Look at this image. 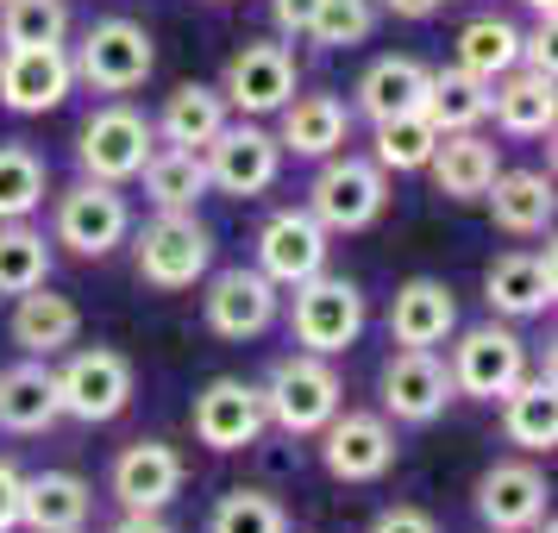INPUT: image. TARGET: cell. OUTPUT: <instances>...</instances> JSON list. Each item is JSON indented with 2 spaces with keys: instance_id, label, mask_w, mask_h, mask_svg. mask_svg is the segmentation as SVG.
Wrapping results in <instances>:
<instances>
[{
  "instance_id": "cell-45",
  "label": "cell",
  "mask_w": 558,
  "mask_h": 533,
  "mask_svg": "<svg viewBox=\"0 0 558 533\" xmlns=\"http://www.w3.org/2000/svg\"><path fill=\"white\" fill-rule=\"evenodd\" d=\"M113 533H170V528H163V514H126Z\"/></svg>"
},
{
  "instance_id": "cell-12",
  "label": "cell",
  "mask_w": 558,
  "mask_h": 533,
  "mask_svg": "<svg viewBox=\"0 0 558 533\" xmlns=\"http://www.w3.org/2000/svg\"><path fill=\"white\" fill-rule=\"evenodd\" d=\"M320 464L332 483H377L396 464V433L383 414L364 408H339L327 427H320Z\"/></svg>"
},
{
  "instance_id": "cell-34",
  "label": "cell",
  "mask_w": 558,
  "mask_h": 533,
  "mask_svg": "<svg viewBox=\"0 0 558 533\" xmlns=\"http://www.w3.org/2000/svg\"><path fill=\"white\" fill-rule=\"evenodd\" d=\"M458 70H471L477 82H496L508 76L514 63H521V32L508 26L502 13H483V20H471V26L458 32Z\"/></svg>"
},
{
  "instance_id": "cell-3",
  "label": "cell",
  "mask_w": 558,
  "mask_h": 533,
  "mask_svg": "<svg viewBox=\"0 0 558 533\" xmlns=\"http://www.w3.org/2000/svg\"><path fill=\"white\" fill-rule=\"evenodd\" d=\"M389 207V177H383L371 157H320V177L307 189V214L327 232H364L383 220Z\"/></svg>"
},
{
  "instance_id": "cell-37",
  "label": "cell",
  "mask_w": 558,
  "mask_h": 533,
  "mask_svg": "<svg viewBox=\"0 0 558 533\" xmlns=\"http://www.w3.org/2000/svg\"><path fill=\"white\" fill-rule=\"evenodd\" d=\"M51 277V245L26 220H0V295H26Z\"/></svg>"
},
{
  "instance_id": "cell-36",
  "label": "cell",
  "mask_w": 558,
  "mask_h": 533,
  "mask_svg": "<svg viewBox=\"0 0 558 533\" xmlns=\"http://www.w3.org/2000/svg\"><path fill=\"white\" fill-rule=\"evenodd\" d=\"M433 145H439V132H433V120L414 107V113L377 120V152H371V163H377L383 177H408V170H427Z\"/></svg>"
},
{
  "instance_id": "cell-5",
  "label": "cell",
  "mask_w": 558,
  "mask_h": 533,
  "mask_svg": "<svg viewBox=\"0 0 558 533\" xmlns=\"http://www.w3.org/2000/svg\"><path fill=\"white\" fill-rule=\"evenodd\" d=\"M132 264H138V282H151L163 295L195 289L207 277V264H214V232L195 214H157L151 227L138 232Z\"/></svg>"
},
{
  "instance_id": "cell-43",
  "label": "cell",
  "mask_w": 558,
  "mask_h": 533,
  "mask_svg": "<svg viewBox=\"0 0 558 533\" xmlns=\"http://www.w3.org/2000/svg\"><path fill=\"white\" fill-rule=\"evenodd\" d=\"M20 528V471L0 458V533Z\"/></svg>"
},
{
  "instance_id": "cell-35",
  "label": "cell",
  "mask_w": 558,
  "mask_h": 533,
  "mask_svg": "<svg viewBox=\"0 0 558 533\" xmlns=\"http://www.w3.org/2000/svg\"><path fill=\"white\" fill-rule=\"evenodd\" d=\"M70 38L63 0H0V51H45Z\"/></svg>"
},
{
  "instance_id": "cell-4",
  "label": "cell",
  "mask_w": 558,
  "mask_h": 533,
  "mask_svg": "<svg viewBox=\"0 0 558 533\" xmlns=\"http://www.w3.org/2000/svg\"><path fill=\"white\" fill-rule=\"evenodd\" d=\"M57 408L82 427H107L132 408V364L113 346H82L57 371Z\"/></svg>"
},
{
  "instance_id": "cell-26",
  "label": "cell",
  "mask_w": 558,
  "mask_h": 533,
  "mask_svg": "<svg viewBox=\"0 0 558 533\" xmlns=\"http://www.w3.org/2000/svg\"><path fill=\"white\" fill-rule=\"evenodd\" d=\"M82 332V314L70 295H51L45 282L38 289H26V295H13V346L26 358H57L70 352Z\"/></svg>"
},
{
  "instance_id": "cell-10",
  "label": "cell",
  "mask_w": 558,
  "mask_h": 533,
  "mask_svg": "<svg viewBox=\"0 0 558 533\" xmlns=\"http://www.w3.org/2000/svg\"><path fill=\"white\" fill-rule=\"evenodd\" d=\"M132 207L113 182L82 177L76 189L57 195V245H70L76 257H107L113 245H126Z\"/></svg>"
},
{
  "instance_id": "cell-44",
  "label": "cell",
  "mask_w": 558,
  "mask_h": 533,
  "mask_svg": "<svg viewBox=\"0 0 558 533\" xmlns=\"http://www.w3.org/2000/svg\"><path fill=\"white\" fill-rule=\"evenodd\" d=\"M383 13H396V20H433L446 0H377Z\"/></svg>"
},
{
  "instance_id": "cell-29",
  "label": "cell",
  "mask_w": 558,
  "mask_h": 533,
  "mask_svg": "<svg viewBox=\"0 0 558 533\" xmlns=\"http://www.w3.org/2000/svg\"><path fill=\"white\" fill-rule=\"evenodd\" d=\"M138 182H145V202H151L157 214H195V202L214 189L202 152H189V145H157V152L145 157Z\"/></svg>"
},
{
  "instance_id": "cell-40",
  "label": "cell",
  "mask_w": 558,
  "mask_h": 533,
  "mask_svg": "<svg viewBox=\"0 0 558 533\" xmlns=\"http://www.w3.org/2000/svg\"><path fill=\"white\" fill-rule=\"evenodd\" d=\"M377 32V0H320L307 45H327V51H352Z\"/></svg>"
},
{
  "instance_id": "cell-16",
  "label": "cell",
  "mask_w": 558,
  "mask_h": 533,
  "mask_svg": "<svg viewBox=\"0 0 558 533\" xmlns=\"http://www.w3.org/2000/svg\"><path fill=\"white\" fill-rule=\"evenodd\" d=\"M182 477H189V464L163 439H138L113 458V496L126 514H163L182 496Z\"/></svg>"
},
{
  "instance_id": "cell-23",
  "label": "cell",
  "mask_w": 558,
  "mask_h": 533,
  "mask_svg": "<svg viewBox=\"0 0 558 533\" xmlns=\"http://www.w3.org/2000/svg\"><path fill=\"white\" fill-rule=\"evenodd\" d=\"M88 508H95V489L76 471H32V477H20V528L26 533L88 528Z\"/></svg>"
},
{
  "instance_id": "cell-17",
  "label": "cell",
  "mask_w": 558,
  "mask_h": 533,
  "mask_svg": "<svg viewBox=\"0 0 558 533\" xmlns=\"http://www.w3.org/2000/svg\"><path fill=\"white\" fill-rule=\"evenodd\" d=\"M76 88V63L63 45L45 51H0V107L7 113H51L70 101Z\"/></svg>"
},
{
  "instance_id": "cell-9",
  "label": "cell",
  "mask_w": 558,
  "mask_h": 533,
  "mask_svg": "<svg viewBox=\"0 0 558 533\" xmlns=\"http://www.w3.org/2000/svg\"><path fill=\"white\" fill-rule=\"evenodd\" d=\"M202 163H207V182H214L220 195L252 202V195H264V189L277 182L282 145H277V132H264L257 120H227V126L202 145Z\"/></svg>"
},
{
  "instance_id": "cell-1",
  "label": "cell",
  "mask_w": 558,
  "mask_h": 533,
  "mask_svg": "<svg viewBox=\"0 0 558 533\" xmlns=\"http://www.w3.org/2000/svg\"><path fill=\"white\" fill-rule=\"evenodd\" d=\"M339 408H345V383H339V371H332V358L295 352V358H277V364H270L264 414H270V427H282L289 439L320 433Z\"/></svg>"
},
{
  "instance_id": "cell-22",
  "label": "cell",
  "mask_w": 558,
  "mask_h": 533,
  "mask_svg": "<svg viewBox=\"0 0 558 533\" xmlns=\"http://www.w3.org/2000/svg\"><path fill=\"white\" fill-rule=\"evenodd\" d=\"M277 145L295 157H332L345 152V138H352V107L339 101V95H289L277 107Z\"/></svg>"
},
{
  "instance_id": "cell-8",
  "label": "cell",
  "mask_w": 558,
  "mask_h": 533,
  "mask_svg": "<svg viewBox=\"0 0 558 533\" xmlns=\"http://www.w3.org/2000/svg\"><path fill=\"white\" fill-rule=\"evenodd\" d=\"M151 152H157V126L138 113V107H126V101H113V107H101V113H88V126H82V138H76L82 177L113 182V189L138 177Z\"/></svg>"
},
{
  "instance_id": "cell-2",
  "label": "cell",
  "mask_w": 558,
  "mask_h": 533,
  "mask_svg": "<svg viewBox=\"0 0 558 533\" xmlns=\"http://www.w3.org/2000/svg\"><path fill=\"white\" fill-rule=\"evenodd\" d=\"M371 320L364 307V289L352 277H327L314 270L307 282H295V307H289V327H295V346L320 358H339L357 346V332Z\"/></svg>"
},
{
  "instance_id": "cell-47",
  "label": "cell",
  "mask_w": 558,
  "mask_h": 533,
  "mask_svg": "<svg viewBox=\"0 0 558 533\" xmlns=\"http://www.w3.org/2000/svg\"><path fill=\"white\" fill-rule=\"evenodd\" d=\"M70 533H88V528H70Z\"/></svg>"
},
{
  "instance_id": "cell-28",
  "label": "cell",
  "mask_w": 558,
  "mask_h": 533,
  "mask_svg": "<svg viewBox=\"0 0 558 533\" xmlns=\"http://www.w3.org/2000/svg\"><path fill=\"white\" fill-rule=\"evenodd\" d=\"M502 433H508V446H521V452H553L558 446L553 371H527V377L502 396Z\"/></svg>"
},
{
  "instance_id": "cell-32",
  "label": "cell",
  "mask_w": 558,
  "mask_h": 533,
  "mask_svg": "<svg viewBox=\"0 0 558 533\" xmlns=\"http://www.w3.org/2000/svg\"><path fill=\"white\" fill-rule=\"evenodd\" d=\"M421 113L433 120V132H477L489 120V82H477L471 70H427V95Z\"/></svg>"
},
{
  "instance_id": "cell-19",
  "label": "cell",
  "mask_w": 558,
  "mask_h": 533,
  "mask_svg": "<svg viewBox=\"0 0 558 533\" xmlns=\"http://www.w3.org/2000/svg\"><path fill=\"white\" fill-rule=\"evenodd\" d=\"M483 302L496 307L502 320H533L558 302V257L546 252H508L483 270Z\"/></svg>"
},
{
  "instance_id": "cell-42",
  "label": "cell",
  "mask_w": 558,
  "mask_h": 533,
  "mask_svg": "<svg viewBox=\"0 0 558 533\" xmlns=\"http://www.w3.org/2000/svg\"><path fill=\"white\" fill-rule=\"evenodd\" d=\"M314 13H320V0H270V20H277V32L289 38V45H295V38H307Z\"/></svg>"
},
{
  "instance_id": "cell-39",
  "label": "cell",
  "mask_w": 558,
  "mask_h": 533,
  "mask_svg": "<svg viewBox=\"0 0 558 533\" xmlns=\"http://www.w3.org/2000/svg\"><path fill=\"white\" fill-rule=\"evenodd\" d=\"M207 533H289V514L264 489H227L207 514Z\"/></svg>"
},
{
  "instance_id": "cell-30",
  "label": "cell",
  "mask_w": 558,
  "mask_h": 533,
  "mask_svg": "<svg viewBox=\"0 0 558 533\" xmlns=\"http://www.w3.org/2000/svg\"><path fill=\"white\" fill-rule=\"evenodd\" d=\"M483 202H489V220L502 232H514V239H533V232L553 227V182L539 170H496Z\"/></svg>"
},
{
  "instance_id": "cell-15",
  "label": "cell",
  "mask_w": 558,
  "mask_h": 533,
  "mask_svg": "<svg viewBox=\"0 0 558 533\" xmlns=\"http://www.w3.org/2000/svg\"><path fill=\"white\" fill-rule=\"evenodd\" d=\"M327 239L332 232L320 227L307 207H282V214H270L264 232H257V270L277 282V289H295V282H307L314 270H327Z\"/></svg>"
},
{
  "instance_id": "cell-18",
  "label": "cell",
  "mask_w": 558,
  "mask_h": 533,
  "mask_svg": "<svg viewBox=\"0 0 558 533\" xmlns=\"http://www.w3.org/2000/svg\"><path fill=\"white\" fill-rule=\"evenodd\" d=\"M202 314L220 339H257V332L277 327V282L264 277V270H245V264L220 270V277L207 282Z\"/></svg>"
},
{
  "instance_id": "cell-13",
  "label": "cell",
  "mask_w": 558,
  "mask_h": 533,
  "mask_svg": "<svg viewBox=\"0 0 558 533\" xmlns=\"http://www.w3.org/2000/svg\"><path fill=\"white\" fill-rule=\"evenodd\" d=\"M195 439H202L207 452H245L257 446V433L270 427V414H264V389L245 377H214L195 396Z\"/></svg>"
},
{
  "instance_id": "cell-27",
  "label": "cell",
  "mask_w": 558,
  "mask_h": 533,
  "mask_svg": "<svg viewBox=\"0 0 558 533\" xmlns=\"http://www.w3.org/2000/svg\"><path fill=\"white\" fill-rule=\"evenodd\" d=\"M489 120L508 132V138H546L558 120L553 101V76H533V70H508V76L489 82Z\"/></svg>"
},
{
  "instance_id": "cell-21",
  "label": "cell",
  "mask_w": 558,
  "mask_h": 533,
  "mask_svg": "<svg viewBox=\"0 0 558 533\" xmlns=\"http://www.w3.org/2000/svg\"><path fill=\"white\" fill-rule=\"evenodd\" d=\"M458 327V295L439 277H408L389 302V339L396 346H414V352H433L446 346Z\"/></svg>"
},
{
  "instance_id": "cell-7",
  "label": "cell",
  "mask_w": 558,
  "mask_h": 533,
  "mask_svg": "<svg viewBox=\"0 0 558 533\" xmlns=\"http://www.w3.org/2000/svg\"><path fill=\"white\" fill-rule=\"evenodd\" d=\"M70 63H76V82H88V88H101V95H132V88L157 70V45L138 20H95V26L82 32V45H76Z\"/></svg>"
},
{
  "instance_id": "cell-33",
  "label": "cell",
  "mask_w": 558,
  "mask_h": 533,
  "mask_svg": "<svg viewBox=\"0 0 558 533\" xmlns=\"http://www.w3.org/2000/svg\"><path fill=\"white\" fill-rule=\"evenodd\" d=\"M227 120L232 113H227V101H220V88H207V82H182L177 95L163 101V113H157L151 126H157L163 145H189V152H202Z\"/></svg>"
},
{
  "instance_id": "cell-38",
  "label": "cell",
  "mask_w": 558,
  "mask_h": 533,
  "mask_svg": "<svg viewBox=\"0 0 558 533\" xmlns=\"http://www.w3.org/2000/svg\"><path fill=\"white\" fill-rule=\"evenodd\" d=\"M38 202H45V157L7 138L0 145V220H26L38 214Z\"/></svg>"
},
{
  "instance_id": "cell-41",
  "label": "cell",
  "mask_w": 558,
  "mask_h": 533,
  "mask_svg": "<svg viewBox=\"0 0 558 533\" xmlns=\"http://www.w3.org/2000/svg\"><path fill=\"white\" fill-rule=\"evenodd\" d=\"M371 533H439V521H433L427 508L396 502V508H383L377 521H371Z\"/></svg>"
},
{
  "instance_id": "cell-20",
  "label": "cell",
  "mask_w": 558,
  "mask_h": 533,
  "mask_svg": "<svg viewBox=\"0 0 558 533\" xmlns=\"http://www.w3.org/2000/svg\"><path fill=\"white\" fill-rule=\"evenodd\" d=\"M546 496L553 489L539 477V464H527V458H502L477 477V514L489 521V533H527L546 514Z\"/></svg>"
},
{
  "instance_id": "cell-31",
  "label": "cell",
  "mask_w": 558,
  "mask_h": 533,
  "mask_svg": "<svg viewBox=\"0 0 558 533\" xmlns=\"http://www.w3.org/2000/svg\"><path fill=\"white\" fill-rule=\"evenodd\" d=\"M427 95V63L414 57H377L364 76H357V113L377 126V120H396V113H414Z\"/></svg>"
},
{
  "instance_id": "cell-11",
  "label": "cell",
  "mask_w": 558,
  "mask_h": 533,
  "mask_svg": "<svg viewBox=\"0 0 558 533\" xmlns=\"http://www.w3.org/2000/svg\"><path fill=\"white\" fill-rule=\"evenodd\" d=\"M289 95H295V51H289V45L252 38V45H239V51H232L227 82H220V101H227V113L270 120Z\"/></svg>"
},
{
  "instance_id": "cell-46",
  "label": "cell",
  "mask_w": 558,
  "mask_h": 533,
  "mask_svg": "<svg viewBox=\"0 0 558 533\" xmlns=\"http://www.w3.org/2000/svg\"><path fill=\"white\" fill-rule=\"evenodd\" d=\"M527 13L539 20V26H553V13H558V0H527Z\"/></svg>"
},
{
  "instance_id": "cell-24",
  "label": "cell",
  "mask_w": 558,
  "mask_h": 533,
  "mask_svg": "<svg viewBox=\"0 0 558 533\" xmlns=\"http://www.w3.org/2000/svg\"><path fill=\"white\" fill-rule=\"evenodd\" d=\"M427 170H433V182H439L446 202H483V189L496 182L502 157H496V145H489L483 132H439Z\"/></svg>"
},
{
  "instance_id": "cell-6",
  "label": "cell",
  "mask_w": 558,
  "mask_h": 533,
  "mask_svg": "<svg viewBox=\"0 0 558 533\" xmlns=\"http://www.w3.org/2000/svg\"><path fill=\"white\" fill-rule=\"evenodd\" d=\"M446 371H452V396L464 402H502L514 383L527 377V346H521V332L514 327H464L458 332L452 358H446Z\"/></svg>"
},
{
  "instance_id": "cell-14",
  "label": "cell",
  "mask_w": 558,
  "mask_h": 533,
  "mask_svg": "<svg viewBox=\"0 0 558 533\" xmlns=\"http://www.w3.org/2000/svg\"><path fill=\"white\" fill-rule=\"evenodd\" d=\"M452 402V371L439 364V352H402L383 364V421H402V427H433Z\"/></svg>"
},
{
  "instance_id": "cell-25",
  "label": "cell",
  "mask_w": 558,
  "mask_h": 533,
  "mask_svg": "<svg viewBox=\"0 0 558 533\" xmlns=\"http://www.w3.org/2000/svg\"><path fill=\"white\" fill-rule=\"evenodd\" d=\"M63 421L57 408V371L45 358H26L0 371V433H51Z\"/></svg>"
}]
</instances>
